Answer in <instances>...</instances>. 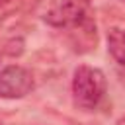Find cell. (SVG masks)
Returning a JSON list of instances; mask_svg holds the SVG:
<instances>
[{"label":"cell","instance_id":"6da1fadb","mask_svg":"<svg viewBox=\"0 0 125 125\" xmlns=\"http://www.w3.org/2000/svg\"><path fill=\"white\" fill-rule=\"evenodd\" d=\"M41 20L55 29H64L74 51L96 49V20L88 0H49L41 10Z\"/></svg>","mask_w":125,"mask_h":125},{"label":"cell","instance_id":"7a4b0ae2","mask_svg":"<svg viewBox=\"0 0 125 125\" xmlns=\"http://www.w3.org/2000/svg\"><path fill=\"white\" fill-rule=\"evenodd\" d=\"M72 102L82 111H96L107 94V80L105 74L88 64H80L72 74Z\"/></svg>","mask_w":125,"mask_h":125},{"label":"cell","instance_id":"3957f363","mask_svg":"<svg viewBox=\"0 0 125 125\" xmlns=\"http://www.w3.org/2000/svg\"><path fill=\"white\" fill-rule=\"evenodd\" d=\"M35 82L31 70L20 64H10L0 70V100H20L31 94Z\"/></svg>","mask_w":125,"mask_h":125},{"label":"cell","instance_id":"277c9868","mask_svg":"<svg viewBox=\"0 0 125 125\" xmlns=\"http://www.w3.org/2000/svg\"><path fill=\"white\" fill-rule=\"evenodd\" d=\"M107 51L117 64L125 68V29L111 27L107 31Z\"/></svg>","mask_w":125,"mask_h":125},{"label":"cell","instance_id":"5b68a950","mask_svg":"<svg viewBox=\"0 0 125 125\" xmlns=\"http://www.w3.org/2000/svg\"><path fill=\"white\" fill-rule=\"evenodd\" d=\"M115 125H125V115H123V117H119V119L115 121Z\"/></svg>","mask_w":125,"mask_h":125},{"label":"cell","instance_id":"8992f818","mask_svg":"<svg viewBox=\"0 0 125 125\" xmlns=\"http://www.w3.org/2000/svg\"><path fill=\"white\" fill-rule=\"evenodd\" d=\"M12 0H0V6H6V4H10Z\"/></svg>","mask_w":125,"mask_h":125},{"label":"cell","instance_id":"52a82bcc","mask_svg":"<svg viewBox=\"0 0 125 125\" xmlns=\"http://www.w3.org/2000/svg\"><path fill=\"white\" fill-rule=\"evenodd\" d=\"M123 2H125V0H123Z\"/></svg>","mask_w":125,"mask_h":125}]
</instances>
